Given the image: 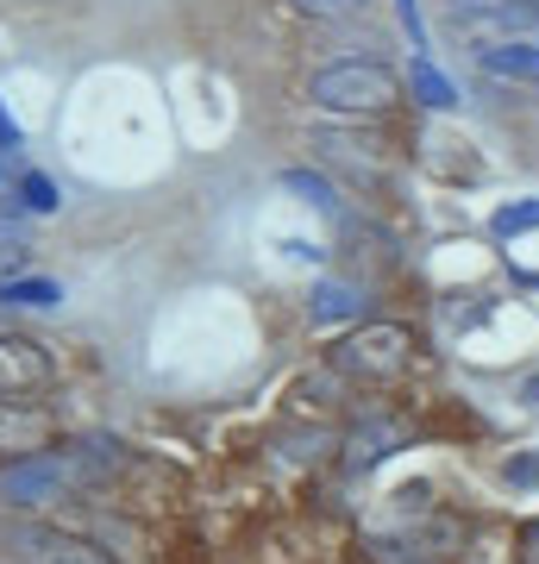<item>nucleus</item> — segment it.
Returning <instances> with one entry per match:
<instances>
[{"label": "nucleus", "instance_id": "f257e3e1", "mask_svg": "<svg viewBox=\"0 0 539 564\" xmlns=\"http://www.w3.org/2000/svg\"><path fill=\"white\" fill-rule=\"evenodd\" d=\"M308 101L333 107V113H389L401 101V82L377 57H339V63H320L308 76Z\"/></svg>", "mask_w": 539, "mask_h": 564}, {"label": "nucleus", "instance_id": "f03ea898", "mask_svg": "<svg viewBox=\"0 0 539 564\" xmlns=\"http://www.w3.org/2000/svg\"><path fill=\"white\" fill-rule=\"evenodd\" d=\"M76 477H82V464L57 458V452L7 458L0 464V508H13V514H25V508H51V502H63V496L76 489Z\"/></svg>", "mask_w": 539, "mask_h": 564}, {"label": "nucleus", "instance_id": "7ed1b4c3", "mask_svg": "<svg viewBox=\"0 0 539 564\" xmlns=\"http://www.w3.org/2000/svg\"><path fill=\"white\" fill-rule=\"evenodd\" d=\"M408 345H414L408 326L377 321V326H358V333L333 351V364H339L345 377H358V383H389V377L408 370Z\"/></svg>", "mask_w": 539, "mask_h": 564}, {"label": "nucleus", "instance_id": "20e7f679", "mask_svg": "<svg viewBox=\"0 0 539 564\" xmlns=\"http://www.w3.org/2000/svg\"><path fill=\"white\" fill-rule=\"evenodd\" d=\"M51 383V351L25 333H7L0 326V402H25Z\"/></svg>", "mask_w": 539, "mask_h": 564}, {"label": "nucleus", "instance_id": "39448f33", "mask_svg": "<svg viewBox=\"0 0 539 564\" xmlns=\"http://www.w3.org/2000/svg\"><path fill=\"white\" fill-rule=\"evenodd\" d=\"M57 440V421L32 402H0V464L7 458H32L39 445Z\"/></svg>", "mask_w": 539, "mask_h": 564}, {"label": "nucleus", "instance_id": "423d86ee", "mask_svg": "<svg viewBox=\"0 0 539 564\" xmlns=\"http://www.w3.org/2000/svg\"><path fill=\"white\" fill-rule=\"evenodd\" d=\"M483 63V76H496V82H539V39H489L477 51Z\"/></svg>", "mask_w": 539, "mask_h": 564}, {"label": "nucleus", "instance_id": "0eeeda50", "mask_svg": "<svg viewBox=\"0 0 539 564\" xmlns=\"http://www.w3.org/2000/svg\"><path fill=\"white\" fill-rule=\"evenodd\" d=\"M57 540L51 527H39V521H25V514H13V508H0V564H39V552Z\"/></svg>", "mask_w": 539, "mask_h": 564}, {"label": "nucleus", "instance_id": "6e6552de", "mask_svg": "<svg viewBox=\"0 0 539 564\" xmlns=\"http://www.w3.org/2000/svg\"><path fill=\"white\" fill-rule=\"evenodd\" d=\"M401 440H408L401 421H358V433H352V445H345V464H352V470H370V464H382Z\"/></svg>", "mask_w": 539, "mask_h": 564}, {"label": "nucleus", "instance_id": "1a4fd4ad", "mask_svg": "<svg viewBox=\"0 0 539 564\" xmlns=\"http://www.w3.org/2000/svg\"><path fill=\"white\" fill-rule=\"evenodd\" d=\"M408 95H414L420 107H459V88H452V82H445L427 57L408 63Z\"/></svg>", "mask_w": 539, "mask_h": 564}, {"label": "nucleus", "instance_id": "9d476101", "mask_svg": "<svg viewBox=\"0 0 539 564\" xmlns=\"http://www.w3.org/2000/svg\"><path fill=\"white\" fill-rule=\"evenodd\" d=\"M358 307H364V295H358V289H345V282H320V289H314V321L320 326L358 321Z\"/></svg>", "mask_w": 539, "mask_h": 564}, {"label": "nucleus", "instance_id": "9b49d317", "mask_svg": "<svg viewBox=\"0 0 539 564\" xmlns=\"http://www.w3.org/2000/svg\"><path fill=\"white\" fill-rule=\"evenodd\" d=\"M57 302H63V289L44 276H13L0 289V307H57Z\"/></svg>", "mask_w": 539, "mask_h": 564}, {"label": "nucleus", "instance_id": "f8f14e48", "mask_svg": "<svg viewBox=\"0 0 539 564\" xmlns=\"http://www.w3.org/2000/svg\"><path fill=\"white\" fill-rule=\"evenodd\" d=\"M39 564H114L100 545H88V540H69V533H57V540L39 552Z\"/></svg>", "mask_w": 539, "mask_h": 564}, {"label": "nucleus", "instance_id": "ddd939ff", "mask_svg": "<svg viewBox=\"0 0 539 564\" xmlns=\"http://www.w3.org/2000/svg\"><path fill=\"white\" fill-rule=\"evenodd\" d=\"M489 232H496V239H520V232H539V202H508V207H496Z\"/></svg>", "mask_w": 539, "mask_h": 564}, {"label": "nucleus", "instance_id": "4468645a", "mask_svg": "<svg viewBox=\"0 0 539 564\" xmlns=\"http://www.w3.org/2000/svg\"><path fill=\"white\" fill-rule=\"evenodd\" d=\"M20 202L32 207V214H57V207H63V188H57L51 176H39V170H25V176H20Z\"/></svg>", "mask_w": 539, "mask_h": 564}, {"label": "nucleus", "instance_id": "2eb2a0df", "mask_svg": "<svg viewBox=\"0 0 539 564\" xmlns=\"http://www.w3.org/2000/svg\"><path fill=\"white\" fill-rule=\"evenodd\" d=\"M282 188H301V195H308L314 207H326V214H339V195H333V182H326V176H308V170H289V176H282Z\"/></svg>", "mask_w": 539, "mask_h": 564}, {"label": "nucleus", "instance_id": "dca6fc26", "mask_svg": "<svg viewBox=\"0 0 539 564\" xmlns=\"http://www.w3.org/2000/svg\"><path fill=\"white\" fill-rule=\"evenodd\" d=\"M25 258H32V245H25L20 232H0V289L25 270Z\"/></svg>", "mask_w": 539, "mask_h": 564}, {"label": "nucleus", "instance_id": "f3484780", "mask_svg": "<svg viewBox=\"0 0 539 564\" xmlns=\"http://www.w3.org/2000/svg\"><path fill=\"white\" fill-rule=\"evenodd\" d=\"M301 13H314V20H333V13H352V7H364V0H295Z\"/></svg>", "mask_w": 539, "mask_h": 564}, {"label": "nucleus", "instance_id": "a211bd4d", "mask_svg": "<svg viewBox=\"0 0 539 564\" xmlns=\"http://www.w3.org/2000/svg\"><path fill=\"white\" fill-rule=\"evenodd\" d=\"M401 25H408V44H427V25H420V0H396Z\"/></svg>", "mask_w": 539, "mask_h": 564}, {"label": "nucleus", "instance_id": "6ab92c4d", "mask_svg": "<svg viewBox=\"0 0 539 564\" xmlns=\"http://www.w3.org/2000/svg\"><path fill=\"white\" fill-rule=\"evenodd\" d=\"M508 484H539V458H508Z\"/></svg>", "mask_w": 539, "mask_h": 564}, {"label": "nucleus", "instance_id": "aec40b11", "mask_svg": "<svg viewBox=\"0 0 539 564\" xmlns=\"http://www.w3.org/2000/svg\"><path fill=\"white\" fill-rule=\"evenodd\" d=\"M520 564H539V521L527 527V540H520Z\"/></svg>", "mask_w": 539, "mask_h": 564}, {"label": "nucleus", "instance_id": "412c9836", "mask_svg": "<svg viewBox=\"0 0 539 564\" xmlns=\"http://www.w3.org/2000/svg\"><path fill=\"white\" fill-rule=\"evenodd\" d=\"M0 144H7V151L20 144V126H13V113H7V107H0Z\"/></svg>", "mask_w": 539, "mask_h": 564}, {"label": "nucleus", "instance_id": "4be33fe9", "mask_svg": "<svg viewBox=\"0 0 539 564\" xmlns=\"http://www.w3.org/2000/svg\"><path fill=\"white\" fill-rule=\"evenodd\" d=\"M489 7H508V0H452V13H489Z\"/></svg>", "mask_w": 539, "mask_h": 564}]
</instances>
